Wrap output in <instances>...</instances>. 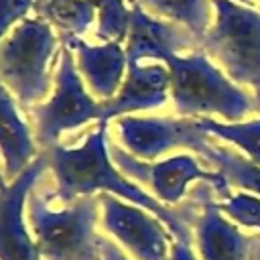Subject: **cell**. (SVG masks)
I'll list each match as a JSON object with an SVG mask.
<instances>
[{
  "mask_svg": "<svg viewBox=\"0 0 260 260\" xmlns=\"http://www.w3.org/2000/svg\"><path fill=\"white\" fill-rule=\"evenodd\" d=\"M108 152H110L112 162L120 169V173L126 179H132L136 185L148 187L152 191V195L165 203H177L185 195L187 185L195 179L213 183L223 193L228 187V181L221 173L203 171L195 162V158L189 154L171 156L160 162H146V160L136 158L126 148H122L114 142H108Z\"/></svg>",
  "mask_w": 260,
  "mask_h": 260,
  "instance_id": "obj_7",
  "label": "cell"
},
{
  "mask_svg": "<svg viewBox=\"0 0 260 260\" xmlns=\"http://www.w3.org/2000/svg\"><path fill=\"white\" fill-rule=\"evenodd\" d=\"M32 4L35 0H0V43L4 41V35L12 28L14 22L26 18Z\"/></svg>",
  "mask_w": 260,
  "mask_h": 260,
  "instance_id": "obj_20",
  "label": "cell"
},
{
  "mask_svg": "<svg viewBox=\"0 0 260 260\" xmlns=\"http://www.w3.org/2000/svg\"><path fill=\"white\" fill-rule=\"evenodd\" d=\"M55 87L47 102L30 108L37 130V142L45 148L57 144L59 136L67 130L79 128L91 120L102 122L104 106L91 93H87L81 75L75 65L73 53L63 47L57 55Z\"/></svg>",
  "mask_w": 260,
  "mask_h": 260,
  "instance_id": "obj_6",
  "label": "cell"
},
{
  "mask_svg": "<svg viewBox=\"0 0 260 260\" xmlns=\"http://www.w3.org/2000/svg\"><path fill=\"white\" fill-rule=\"evenodd\" d=\"M100 250H102V260H128L124 252L108 238H100Z\"/></svg>",
  "mask_w": 260,
  "mask_h": 260,
  "instance_id": "obj_21",
  "label": "cell"
},
{
  "mask_svg": "<svg viewBox=\"0 0 260 260\" xmlns=\"http://www.w3.org/2000/svg\"><path fill=\"white\" fill-rule=\"evenodd\" d=\"M35 16L45 18L63 37H81L95 20V0H41L32 4Z\"/></svg>",
  "mask_w": 260,
  "mask_h": 260,
  "instance_id": "obj_16",
  "label": "cell"
},
{
  "mask_svg": "<svg viewBox=\"0 0 260 260\" xmlns=\"http://www.w3.org/2000/svg\"><path fill=\"white\" fill-rule=\"evenodd\" d=\"M203 213L197 219V244L203 260H242V238L217 215V205L199 191Z\"/></svg>",
  "mask_w": 260,
  "mask_h": 260,
  "instance_id": "obj_15",
  "label": "cell"
},
{
  "mask_svg": "<svg viewBox=\"0 0 260 260\" xmlns=\"http://www.w3.org/2000/svg\"><path fill=\"white\" fill-rule=\"evenodd\" d=\"M47 167L41 152L14 181L0 189V260H43L24 219L28 195Z\"/></svg>",
  "mask_w": 260,
  "mask_h": 260,
  "instance_id": "obj_10",
  "label": "cell"
},
{
  "mask_svg": "<svg viewBox=\"0 0 260 260\" xmlns=\"http://www.w3.org/2000/svg\"><path fill=\"white\" fill-rule=\"evenodd\" d=\"M35 152V140L30 138V128L20 118L18 102L0 81V154L6 183L14 181L39 156Z\"/></svg>",
  "mask_w": 260,
  "mask_h": 260,
  "instance_id": "obj_14",
  "label": "cell"
},
{
  "mask_svg": "<svg viewBox=\"0 0 260 260\" xmlns=\"http://www.w3.org/2000/svg\"><path fill=\"white\" fill-rule=\"evenodd\" d=\"M57 43L53 26L41 16L22 18L0 43V81L26 112L53 91L49 61Z\"/></svg>",
  "mask_w": 260,
  "mask_h": 260,
  "instance_id": "obj_4",
  "label": "cell"
},
{
  "mask_svg": "<svg viewBox=\"0 0 260 260\" xmlns=\"http://www.w3.org/2000/svg\"><path fill=\"white\" fill-rule=\"evenodd\" d=\"M171 260H195L191 248L187 242H173V248H171Z\"/></svg>",
  "mask_w": 260,
  "mask_h": 260,
  "instance_id": "obj_22",
  "label": "cell"
},
{
  "mask_svg": "<svg viewBox=\"0 0 260 260\" xmlns=\"http://www.w3.org/2000/svg\"><path fill=\"white\" fill-rule=\"evenodd\" d=\"M98 201L102 205L104 230L136 260H169L171 232L160 225L156 215L110 193H98Z\"/></svg>",
  "mask_w": 260,
  "mask_h": 260,
  "instance_id": "obj_8",
  "label": "cell"
},
{
  "mask_svg": "<svg viewBox=\"0 0 260 260\" xmlns=\"http://www.w3.org/2000/svg\"><path fill=\"white\" fill-rule=\"evenodd\" d=\"M122 146L140 160H152L173 148L199 152L209 134L197 120L187 118H140L122 116L116 122Z\"/></svg>",
  "mask_w": 260,
  "mask_h": 260,
  "instance_id": "obj_9",
  "label": "cell"
},
{
  "mask_svg": "<svg viewBox=\"0 0 260 260\" xmlns=\"http://www.w3.org/2000/svg\"><path fill=\"white\" fill-rule=\"evenodd\" d=\"M43 154L57 183L53 195H47V199L71 203L73 199L83 195L110 193L156 215L177 242H191V230L183 213L165 207L156 197L148 195L136 183L128 181L112 165L108 152V122H98V128H93L85 136L81 146L69 148L53 144L45 148Z\"/></svg>",
  "mask_w": 260,
  "mask_h": 260,
  "instance_id": "obj_1",
  "label": "cell"
},
{
  "mask_svg": "<svg viewBox=\"0 0 260 260\" xmlns=\"http://www.w3.org/2000/svg\"><path fill=\"white\" fill-rule=\"evenodd\" d=\"M197 122L207 134H215V136L225 138V140L234 142L236 146H240L250 156V160L260 167V120L223 124V122H215L211 118H199Z\"/></svg>",
  "mask_w": 260,
  "mask_h": 260,
  "instance_id": "obj_18",
  "label": "cell"
},
{
  "mask_svg": "<svg viewBox=\"0 0 260 260\" xmlns=\"http://www.w3.org/2000/svg\"><path fill=\"white\" fill-rule=\"evenodd\" d=\"M213 6L215 24L201 39V47L234 81L254 89L260 110V12L232 0H213Z\"/></svg>",
  "mask_w": 260,
  "mask_h": 260,
  "instance_id": "obj_5",
  "label": "cell"
},
{
  "mask_svg": "<svg viewBox=\"0 0 260 260\" xmlns=\"http://www.w3.org/2000/svg\"><path fill=\"white\" fill-rule=\"evenodd\" d=\"M39 193L30 191L26 203L28 228L43 260H102L95 234L98 195H83L63 209H51Z\"/></svg>",
  "mask_w": 260,
  "mask_h": 260,
  "instance_id": "obj_3",
  "label": "cell"
},
{
  "mask_svg": "<svg viewBox=\"0 0 260 260\" xmlns=\"http://www.w3.org/2000/svg\"><path fill=\"white\" fill-rule=\"evenodd\" d=\"M61 43L73 53L77 71L85 79L91 95L102 102L112 100L128 69L124 47L120 43L87 45L81 37H63Z\"/></svg>",
  "mask_w": 260,
  "mask_h": 260,
  "instance_id": "obj_12",
  "label": "cell"
},
{
  "mask_svg": "<svg viewBox=\"0 0 260 260\" xmlns=\"http://www.w3.org/2000/svg\"><path fill=\"white\" fill-rule=\"evenodd\" d=\"M4 185H6V179H4V175H2V173H0V189H2V187H4Z\"/></svg>",
  "mask_w": 260,
  "mask_h": 260,
  "instance_id": "obj_23",
  "label": "cell"
},
{
  "mask_svg": "<svg viewBox=\"0 0 260 260\" xmlns=\"http://www.w3.org/2000/svg\"><path fill=\"white\" fill-rule=\"evenodd\" d=\"M171 91V77L165 63H150V65H128L126 77L118 89V93L102 102L104 116L102 122L110 118H122L132 112L158 108L167 102Z\"/></svg>",
  "mask_w": 260,
  "mask_h": 260,
  "instance_id": "obj_13",
  "label": "cell"
},
{
  "mask_svg": "<svg viewBox=\"0 0 260 260\" xmlns=\"http://www.w3.org/2000/svg\"><path fill=\"white\" fill-rule=\"evenodd\" d=\"M132 2H136V0H130V4H132Z\"/></svg>",
  "mask_w": 260,
  "mask_h": 260,
  "instance_id": "obj_24",
  "label": "cell"
},
{
  "mask_svg": "<svg viewBox=\"0 0 260 260\" xmlns=\"http://www.w3.org/2000/svg\"><path fill=\"white\" fill-rule=\"evenodd\" d=\"M148 14L187 28L199 43L209 30L207 0H136Z\"/></svg>",
  "mask_w": 260,
  "mask_h": 260,
  "instance_id": "obj_17",
  "label": "cell"
},
{
  "mask_svg": "<svg viewBox=\"0 0 260 260\" xmlns=\"http://www.w3.org/2000/svg\"><path fill=\"white\" fill-rule=\"evenodd\" d=\"M132 16L126 37V61L128 65H136L142 59L162 61L165 55L189 49L197 39L183 28L181 24L160 20L148 14L138 2H132Z\"/></svg>",
  "mask_w": 260,
  "mask_h": 260,
  "instance_id": "obj_11",
  "label": "cell"
},
{
  "mask_svg": "<svg viewBox=\"0 0 260 260\" xmlns=\"http://www.w3.org/2000/svg\"><path fill=\"white\" fill-rule=\"evenodd\" d=\"M171 77V100L177 114H219L234 122L244 118L254 106L252 98L238 89L207 57L205 51H193L185 57L169 53L162 61Z\"/></svg>",
  "mask_w": 260,
  "mask_h": 260,
  "instance_id": "obj_2",
  "label": "cell"
},
{
  "mask_svg": "<svg viewBox=\"0 0 260 260\" xmlns=\"http://www.w3.org/2000/svg\"><path fill=\"white\" fill-rule=\"evenodd\" d=\"M95 37L104 43H124L128 37L132 6L128 8L124 0H95Z\"/></svg>",
  "mask_w": 260,
  "mask_h": 260,
  "instance_id": "obj_19",
  "label": "cell"
}]
</instances>
